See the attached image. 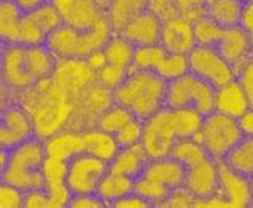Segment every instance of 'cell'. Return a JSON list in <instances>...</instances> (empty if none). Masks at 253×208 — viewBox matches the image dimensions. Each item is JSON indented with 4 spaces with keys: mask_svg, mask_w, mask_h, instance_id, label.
Returning <instances> with one entry per match:
<instances>
[{
    "mask_svg": "<svg viewBox=\"0 0 253 208\" xmlns=\"http://www.w3.org/2000/svg\"><path fill=\"white\" fill-rule=\"evenodd\" d=\"M86 63L90 64V68L98 74V71H101L106 64H108V58L104 55V50H98L95 53H91V55L86 58Z\"/></svg>",
    "mask_w": 253,
    "mask_h": 208,
    "instance_id": "obj_51",
    "label": "cell"
},
{
    "mask_svg": "<svg viewBox=\"0 0 253 208\" xmlns=\"http://www.w3.org/2000/svg\"><path fill=\"white\" fill-rule=\"evenodd\" d=\"M135 117L133 114L125 109L121 104H114L108 107L101 116L98 119V128H101L104 131L111 133V135H116L119 130H122L124 126L130 122V120Z\"/></svg>",
    "mask_w": 253,
    "mask_h": 208,
    "instance_id": "obj_35",
    "label": "cell"
},
{
    "mask_svg": "<svg viewBox=\"0 0 253 208\" xmlns=\"http://www.w3.org/2000/svg\"><path fill=\"white\" fill-rule=\"evenodd\" d=\"M170 157L176 159L178 162H181L188 168V166H192L202 162L204 159H207L209 154L205 151V147L194 138H181L173 146Z\"/></svg>",
    "mask_w": 253,
    "mask_h": 208,
    "instance_id": "obj_32",
    "label": "cell"
},
{
    "mask_svg": "<svg viewBox=\"0 0 253 208\" xmlns=\"http://www.w3.org/2000/svg\"><path fill=\"white\" fill-rule=\"evenodd\" d=\"M24 207L28 208H46L50 207V197L45 189H36L24 194Z\"/></svg>",
    "mask_w": 253,
    "mask_h": 208,
    "instance_id": "obj_46",
    "label": "cell"
},
{
    "mask_svg": "<svg viewBox=\"0 0 253 208\" xmlns=\"http://www.w3.org/2000/svg\"><path fill=\"white\" fill-rule=\"evenodd\" d=\"M242 26L247 31L253 29V0L244 2V11H242Z\"/></svg>",
    "mask_w": 253,
    "mask_h": 208,
    "instance_id": "obj_52",
    "label": "cell"
},
{
    "mask_svg": "<svg viewBox=\"0 0 253 208\" xmlns=\"http://www.w3.org/2000/svg\"><path fill=\"white\" fill-rule=\"evenodd\" d=\"M143 131H144V120L133 117L128 124H126L122 130L116 133V139L121 147H130L139 144L143 139Z\"/></svg>",
    "mask_w": 253,
    "mask_h": 208,
    "instance_id": "obj_40",
    "label": "cell"
},
{
    "mask_svg": "<svg viewBox=\"0 0 253 208\" xmlns=\"http://www.w3.org/2000/svg\"><path fill=\"white\" fill-rule=\"evenodd\" d=\"M184 187L197 200L215 197L219 187V168L215 159L210 156L192 166L186 168Z\"/></svg>",
    "mask_w": 253,
    "mask_h": 208,
    "instance_id": "obj_11",
    "label": "cell"
},
{
    "mask_svg": "<svg viewBox=\"0 0 253 208\" xmlns=\"http://www.w3.org/2000/svg\"><path fill=\"white\" fill-rule=\"evenodd\" d=\"M46 40V34L42 31L34 19L31 18L29 13H24L19 24V39L18 43L31 46V45H43Z\"/></svg>",
    "mask_w": 253,
    "mask_h": 208,
    "instance_id": "obj_39",
    "label": "cell"
},
{
    "mask_svg": "<svg viewBox=\"0 0 253 208\" xmlns=\"http://www.w3.org/2000/svg\"><path fill=\"white\" fill-rule=\"evenodd\" d=\"M148 162L149 156L146 154L141 143L130 147H121L117 156L109 162V171L136 179L143 174Z\"/></svg>",
    "mask_w": 253,
    "mask_h": 208,
    "instance_id": "obj_21",
    "label": "cell"
},
{
    "mask_svg": "<svg viewBox=\"0 0 253 208\" xmlns=\"http://www.w3.org/2000/svg\"><path fill=\"white\" fill-rule=\"evenodd\" d=\"M23 107L34 122L36 136L46 139L68 124L74 111L71 98L51 82V79L39 80L24 90Z\"/></svg>",
    "mask_w": 253,
    "mask_h": 208,
    "instance_id": "obj_1",
    "label": "cell"
},
{
    "mask_svg": "<svg viewBox=\"0 0 253 208\" xmlns=\"http://www.w3.org/2000/svg\"><path fill=\"white\" fill-rule=\"evenodd\" d=\"M46 157L69 162L77 154L85 152V141L82 133L58 131L53 136L45 139Z\"/></svg>",
    "mask_w": 253,
    "mask_h": 208,
    "instance_id": "obj_22",
    "label": "cell"
},
{
    "mask_svg": "<svg viewBox=\"0 0 253 208\" xmlns=\"http://www.w3.org/2000/svg\"><path fill=\"white\" fill-rule=\"evenodd\" d=\"M250 189H252V199H253V176L250 178Z\"/></svg>",
    "mask_w": 253,
    "mask_h": 208,
    "instance_id": "obj_55",
    "label": "cell"
},
{
    "mask_svg": "<svg viewBox=\"0 0 253 208\" xmlns=\"http://www.w3.org/2000/svg\"><path fill=\"white\" fill-rule=\"evenodd\" d=\"M143 176L157 181V183L169 187L170 191H175L178 187L184 186L186 166L170 156L162 159H149L143 171Z\"/></svg>",
    "mask_w": 253,
    "mask_h": 208,
    "instance_id": "obj_20",
    "label": "cell"
},
{
    "mask_svg": "<svg viewBox=\"0 0 253 208\" xmlns=\"http://www.w3.org/2000/svg\"><path fill=\"white\" fill-rule=\"evenodd\" d=\"M135 48L136 46L121 34L109 39V42L104 46V55L108 58V63L130 69L133 64V56H135Z\"/></svg>",
    "mask_w": 253,
    "mask_h": 208,
    "instance_id": "obj_31",
    "label": "cell"
},
{
    "mask_svg": "<svg viewBox=\"0 0 253 208\" xmlns=\"http://www.w3.org/2000/svg\"><path fill=\"white\" fill-rule=\"evenodd\" d=\"M149 10L156 13L162 21H167V19L176 16L178 11L173 0H149Z\"/></svg>",
    "mask_w": 253,
    "mask_h": 208,
    "instance_id": "obj_44",
    "label": "cell"
},
{
    "mask_svg": "<svg viewBox=\"0 0 253 208\" xmlns=\"http://www.w3.org/2000/svg\"><path fill=\"white\" fill-rule=\"evenodd\" d=\"M242 136L244 133L236 117L213 111L209 116H205L202 128L194 139L205 147L211 159L221 162Z\"/></svg>",
    "mask_w": 253,
    "mask_h": 208,
    "instance_id": "obj_5",
    "label": "cell"
},
{
    "mask_svg": "<svg viewBox=\"0 0 253 208\" xmlns=\"http://www.w3.org/2000/svg\"><path fill=\"white\" fill-rule=\"evenodd\" d=\"M162 24L164 21L156 13H152L151 10H146L141 15H138L135 19H131L124 28L121 34L126 40H130L135 46L156 45V43H161Z\"/></svg>",
    "mask_w": 253,
    "mask_h": 208,
    "instance_id": "obj_19",
    "label": "cell"
},
{
    "mask_svg": "<svg viewBox=\"0 0 253 208\" xmlns=\"http://www.w3.org/2000/svg\"><path fill=\"white\" fill-rule=\"evenodd\" d=\"M173 2L176 5L179 15L188 19H192V21L202 15L201 10L205 5V0H173Z\"/></svg>",
    "mask_w": 253,
    "mask_h": 208,
    "instance_id": "obj_43",
    "label": "cell"
},
{
    "mask_svg": "<svg viewBox=\"0 0 253 208\" xmlns=\"http://www.w3.org/2000/svg\"><path fill=\"white\" fill-rule=\"evenodd\" d=\"M218 51L221 53L223 58L228 61L234 72L245 68V64L250 61L252 51V42H250V32L244 28L242 24L232 26V28H226L223 32L221 40L216 45Z\"/></svg>",
    "mask_w": 253,
    "mask_h": 208,
    "instance_id": "obj_13",
    "label": "cell"
},
{
    "mask_svg": "<svg viewBox=\"0 0 253 208\" xmlns=\"http://www.w3.org/2000/svg\"><path fill=\"white\" fill-rule=\"evenodd\" d=\"M82 135L85 141V152L91 154V156H96L108 164L121 151V146H119L116 136L101 128L84 131Z\"/></svg>",
    "mask_w": 253,
    "mask_h": 208,
    "instance_id": "obj_25",
    "label": "cell"
},
{
    "mask_svg": "<svg viewBox=\"0 0 253 208\" xmlns=\"http://www.w3.org/2000/svg\"><path fill=\"white\" fill-rule=\"evenodd\" d=\"M167 85V80L154 71H130L112 95L116 104L124 106L138 119L148 120L165 107Z\"/></svg>",
    "mask_w": 253,
    "mask_h": 208,
    "instance_id": "obj_2",
    "label": "cell"
},
{
    "mask_svg": "<svg viewBox=\"0 0 253 208\" xmlns=\"http://www.w3.org/2000/svg\"><path fill=\"white\" fill-rule=\"evenodd\" d=\"M45 45L56 59H84V31H79L64 23L50 32Z\"/></svg>",
    "mask_w": 253,
    "mask_h": 208,
    "instance_id": "obj_18",
    "label": "cell"
},
{
    "mask_svg": "<svg viewBox=\"0 0 253 208\" xmlns=\"http://www.w3.org/2000/svg\"><path fill=\"white\" fill-rule=\"evenodd\" d=\"M2 76L6 86L15 90H26L36 85L26 58V45L11 43L6 45L2 56Z\"/></svg>",
    "mask_w": 253,
    "mask_h": 208,
    "instance_id": "obj_10",
    "label": "cell"
},
{
    "mask_svg": "<svg viewBox=\"0 0 253 208\" xmlns=\"http://www.w3.org/2000/svg\"><path fill=\"white\" fill-rule=\"evenodd\" d=\"M167 50L162 45H141L135 48L131 71H156L159 63L167 55Z\"/></svg>",
    "mask_w": 253,
    "mask_h": 208,
    "instance_id": "obj_34",
    "label": "cell"
},
{
    "mask_svg": "<svg viewBox=\"0 0 253 208\" xmlns=\"http://www.w3.org/2000/svg\"><path fill=\"white\" fill-rule=\"evenodd\" d=\"M162 79H165L167 82H171L178 77L184 76V74L189 72V61H188V55H179V53H167L164 56V59L156 71Z\"/></svg>",
    "mask_w": 253,
    "mask_h": 208,
    "instance_id": "obj_37",
    "label": "cell"
},
{
    "mask_svg": "<svg viewBox=\"0 0 253 208\" xmlns=\"http://www.w3.org/2000/svg\"><path fill=\"white\" fill-rule=\"evenodd\" d=\"M205 116L192 107H179L173 109V122H175L178 139L196 138L202 128Z\"/></svg>",
    "mask_w": 253,
    "mask_h": 208,
    "instance_id": "obj_30",
    "label": "cell"
},
{
    "mask_svg": "<svg viewBox=\"0 0 253 208\" xmlns=\"http://www.w3.org/2000/svg\"><path fill=\"white\" fill-rule=\"evenodd\" d=\"M239 82L242 83L244 90H245V95L249 98V104L250 107H253V59L245 64V68L241 71V79Z\"/></svg>",
    "mask_w": 253,
    "mask_h": 208,
    "instance_id": "obj_48",
    "label": "cell"
},
{
    "mask_svg": "<svg viewBox=\"0 0 253 208\" xmlns=\"http://www.w3.org/2000/svg\"><path fill=\"white\" fill-rule=\"evenodd\" d=\"M209 15L223 28H232L242 23L244 2L242 0H216L207 6Z\"/></svg>",
    "mask_w": 253,
    "mask_h": 208,
    "instance_id": "obj_29",
    "label": "cell"
},
{
    "mask_svg": "<svg viewBox=\"0 0 253 208\" xmlns=\"http://www.w3.org/2000/svg\"><path fill=\"white\" fill-rule=\"evenodd\" d=\"M24 13L13 0H3L0 6V34L5 43H18L19 24Z\"/></svg>",
    "mask_w": 253,
    "mask_h": 208,
    "instance_id": "obj_28",
    "label": "cell"
},
{
    "mask_svg": "<svg viewBox=\"0 0 253 208\" xmlns=\"http://www.w3.org/2000/svg\"><path fill=\"white\" fill-rule=\"evenodd\" d=\"M219 168V187L216 196L221 197L226 207H247L253 202L250 178L231 170L223 160L218 164Z\"/></svg>",
    "mask_w": 253,
    "mask_h": 208,
    "instance_id": "obj_15",
    "label": "cell"
},
{
    "mask_svg": "<svg viewBox=\"0 0 253 208\" xmlns=\"http://www.w3.org/2000/svg\"><path fill=\"white\" fill-rule=\"evenodd\" d=\"M242 2H247V0H242Z\"/></svg>",
    "mask_w": 253,
    "mask_h": 208,
    "instance_id": "obj_56",
    "label": "cell"
},
{
    "mask_svg": "<svg viewBox=\"0 0 253 208\" xmlns=\"http://www.w3.org/2000/svg\"><path fill=\"white\" fill-rule=\"evenodd\" d=\"M66 171H68V162L58 159L46 157L43 164V176H45V187L50 197L51 208H61L69 205L72 194L66 184Z\"/></svg>",
    "mask_w": 253,
    "mask_h": 208,
    "instance_id": "obj_17",
    "label": "cell"
},
{
    "mask_svg": "<svg viewBox=\"0 0 253 208\" xmlns=\"http://www.w3.org/2000/svg\"><path fill=\"white\" fill-rule=\"evenodd\" d=\"M250 32V42H252V51H253V29L249 31Z\"/></svg>",
    "mask_w": 253,
    "mask_h": 208,
    "instance_id": "obj_54",
    "label": "cell"
},
{
    "mask_svg": "<svg viewBox=\"0 0 253 208\" xmlns=\"http://www.w3.org/2000/svg\"><path fill=\"white\" fill-rule=\"evenodd\" d=\"M249 107H250L249 98L245 95V90L241 82L232 80V82L216 88L215 111H219L223 114H228L231 117L239 119Z\"/></svg>",
    "mask_w": 253,
    "mask_h": 208,
    "instance_id": "obj_23",
    "label": "cell"
},
{
    "mask_svg": "<svg viewBox=\"0 0 253 208\" xmlns=\"http://www.w3.org/2000/svg\"><path fill=\"white\" fill-rule=\"evenodd\" d=\"M189 72L196 74L215 88H219L234 80L236 72L232 66L223 58L216 46L196 45L188 53Z\"/></svg>",
    "mask_w": 253,
    "mask_h": 208,
    "instance_id": "obj_8",
    "label": "cell"
},
{
    "mask_svg": "<svg viewBox=\"0 0 253 208\" xmlns=\"http://www.w3.org/2000/svg\"><path fill=\"white\" fill-rule=\"evenodd\" d=\"M19 8H21L23 13H29V11H34L39 6H42L43 3L50 2V0H13Z\"/></svg>",
    "mask_w": 253,
    "mask_h": 208,
    "instance_id": "obj_53",
    "label": "cell"
},
{
    "mask_svg": "<svg viewBox=\"0 0 253 208\" xmlns=\"http://www.w3.org/2000/svg\"><path fill=\"white\" fill-rule=\"evenodd\" d=\"M237 120H239V126H241L244 135L253 136V107H249Z\"/></svg>",
    "mask_w": 253,
    "mask_h": 208,
    "instance_id": "obj_50",
    "label": "cell"
},
{
    "mask_svg": "<svg viewBox=\"0 0 253 208\" xmlns=\"http://www.w3.org/2000/svg\"><path fill=\"white\" fill-rule=\"evenodd\" d=\"M223 162L231 170L245 178L253 176V136L244 135L241 141L232 147Z\"/></svg>",
    "mask_w": 253,
    "mask_h": 208,
    "instance_id": "obj_27",
    "label": "cell"
},
{
    "mask_svg": "<svg viewBox=\"0 0 253 208\" xmlns=\"http://www.w3.org/2000/svg\"><path fill=\"white\" fill-rule=\"evenodd\" d=\"M215 86L197 77L196 74L188 72L169 82L165 106L170 109L192 107L202 112L204 116H209L210 112L215 111Z\"/></svg>",
    "mask_w": 253,
    "mask_h": 208,
    "instance_id": "obj_4",
    "label": "cell"
},
{
    "mask_svg": "<svg viewBox=\"0 0 253 208\" xmlns=\"http://www.w3.org/2000/svg\"><path fill=\"white\" fill-rule=\"evenodd\" d=\"M109 171V164L88 152L77 154L68 162L66 184L72 196L96 194L104 174Z\"/></svg>",
    "mask_w": 253,
    "mask_h": 208,
    "instance_id": "obj_6",
    "label": "cell"
},
{
    "mask_svg": "<svg viewBox=\"0 0 253 208\" xmlns=\"http://www.w3.org/2000/svg\"><path fill=\"white\" fill-rule=\"evenodd\" d=\"M196 197L186 189V187H178V189L171 191L170 196L167 197V200L162 204V205H167V207H189V205H194V200Z\"/></svg>",
    "mask_w": 253,
    "mask_h": 208,
    "instance_id": "obj_45",
    "label": "cell"
},
{
    "mask_svg": "<svg viewBox=\"0 0 253 208\" xmlns=\"http://www.w3.org/2000/svg\"><path fill=\"white\" fill-rule=\"evenodd\" d=\"M112 205L117 207V208H144V207H149V204L146 202L144 199L136 196L135 192L130 194V196H125L121 200H117V202L112 204Z\"/></svg>",
    "mask_w": 253,
    "mask_h": 208,
    "instance_id": "obj_49",
    "label": "cell"
},
{
    "mask_svg": "<svg viewBox=\"0 0 253 208\" xmlns=\"http://www.w3.org/2000/svg\"><path fill=\"white\" fill-rule=\"evenodd\" d=\"M24 194L21 189L2 183L0 187V207L2 208H19L24 207Z\"/></svg>",
    "mask_w": 253,
    "mask_h": 208,
    "instance_id": "obj_42",
    "label": "cell"
},
{
    "mask_svg": "<svg viewBox=\"0 0 253 208\" xmlns=\"http://www.w3.org/2000/svg\"><path fill=\"white\" fill-rule=\"evenodd\" d=\"M192 29H194L196 43L205 45V46H216L224 32L223 26L218 24L209 13L196 18L194 21H192Z\"/></svg>",
    "mask_w": 253,
    "mask_h": 208,
    "instance_id": "obj_33",
    "label": "cell"
},
{
    "mask_svg": "<svg viewBox=\"0 0 253 208\" xmlns=\"http://www.w3.org/2000/svg\"><path fill=\"white\" fill-rule=\"evenodd\" d=\"M133 192L141 199H144L151 205V204H164L171 191L164 184L141 174V176H138L135 179V189H133Z\"/></svg>",
    "mask_w": 253,
    "mask_h": 208,
    "instance_id": "obj_36",
    "label": "cell"
},
{
    "mask_svg": "<svg viewBox=\"0 0 253 208\" xmlns=\"http://www.w3.org/2000/svg\"><path fill=\"white\" fill-rule=\"evenodd\" d=\"M106 204L99 199L96 194H85V196H72L69 207L74 208H99Z\"/></svg>",
    "mask_w": 253,
    "mask_h": 208,
    "instance_id": "obj_47",
    "label": "cell"
},
{
    "mask_svg": "<svg viewBox=\"0 0 253 208\" xmlns=\"http://www.w3.org/2000/svg\"><path fill=\"white\" fill-rule=\"evenodd\" d=\"M161 45L170 53L188 55V53L197 45L191 19L184 18L181 15H176L167 19V21H164Z\"/></svg>",
    "mask_w": 253,
    "mask_h": 208,
    "instance_id": "obj_16",
    "label": "cell"
},
{
    "mask_svg": "<svg viewBox=\"0 0 253 208\" xmlns=\"http://www.w3.org/2000/svg\"><path fill=\"white\" fill-rule=\"evenodd\" d=\"M176 141L178 135L173 122V109L170 107L165 106L148 120H144L141 144L149 159L169 157Z\"/></svg>",
    "mask_w": 253,
    "mask_h": 208,
    "instance_id": "obj_7",
    "label": "cell"
},
{
    "mask_svg": "<svg viewBox=\"0 0 253 208\" xmlns=\"http://www.w3.org/2000/svg\"><path fill=\"white\" fill-rule=\"evenodd\" d=\"M31 18L41 26L42 31L48 37L50 32H53L56 28L63 24V18L59 15V11L56 10V6L53 5L51 2H46L42 6H39L34 11H29Z\"/></svg>",
    "mask_w": 253,
    "mask_h": 208,
    "instance_id": "obj_38",
    "label": "cell"
},
{
    "mask_svg": "<svg viewBox=\"0 0 253 208\" xmlns=\"http://www.w3.org/2000/svg\"><path fill=\"white\" fill-rule=\"evenodd\" d=\"M149 10V0H112L109 5L108 21L112 31L122 32L131 19Z\"/></svg>",
    "mask_w": 253,
    "mask_h": 208,
    "instance_id": "obj_24",
    "label": "cell"
},
{
    "mask_svg": "<svg viewBox=\"0 0 253 208\" xmlns=\"http://www.w3.org/2000/svg\"><path fill=\"white\" fill-rule=\"evenodd\" d=\"M34 136V122L24 107L13 106L3 111L2 126H0V144L3 149H13L15 146Z\"/></svg>",
    "mask_w": 253,
    "mask_h": 208,
    "instance_id": "obj_12",
    "label": "cell"
},
{
    "mask_svg": "<svg viewBox=\"0 0 253 208\" xmlns=\"http://www.w3.org/2000/svg\"><path fill=\"white\" fill-rule=\"evenodd\" d=\"M95 74L86 59H58L55 72L50 79L59 90L74 99L93 83L96 77Z\"/></svg>",
    "mask_w": 253,
    "mask_h": 208,
    "instance_id": "obj_9",
    "label": "cell"
},
{
    "mask_svg": "<svg viewBox=\"0 0 253 208\" xmlns=\"http://www.w3.org/2000/svg\"><path fill=\"white\" fill-rule=\"evenodd\" d=\"M56 6L63 23L79 31H88L104 18L95 0H50Z\"/></svg>",
    "mask_w": 253,
    "mask_h": 208,
    "instance_id": "obj_14",
    "label": "cell"
},
{
    "mask_svg": "<svg viewBox=\"0 0 253 208\" xmlns=\"http://www.w3.org/2000/svg\"><path fill=\"white\" fill-rule=\"evenodd\" d=\"M46 160L45 141L31 138L8 149V160L2 168V183L11 184L23 192L43 189V164Z\"/></svg>",
    "mask_w": 253,
    "mask_h": 208,
    "instance_id": "obj_3",
    "label": "cell"
},
{
    "mask_svg": "<svg viewBox=\"0 0 253 208\" xmlns=\"http://www.w3.org/2000/svg\"><path fill=\"white\" fill-rule=\"evenodd\" d=\"M133 189H135V179L124 176V174L108 171L98 186L96 196L101 199L104 204L112 205V204H116L117 200L124 199L125 196L133 194Z\"/></svg>",
    "mask_w": 253,
    "mask_h": 208,
    "instance_id": "obj_26",
    "label": "cell"
},
{
    "mask_svg": "<svg viewBox=\"0 0 253 208\" xmlns=\"http://www.w3.org/2000/svg\"><path fill=\"white\" fill-rule=\"evenodd\" d=\"M126 76H128V69L108 63L101 71H98L96 77L99 80V83L104 85V86H108V88H111L112 91H114L117 86L124 82Z\"/></svg>",
    "mask_w": 253,
    "mask_h": 208,
    "instance_id": "obj_41",
    "label": "cell"
}]
</instances>
